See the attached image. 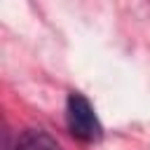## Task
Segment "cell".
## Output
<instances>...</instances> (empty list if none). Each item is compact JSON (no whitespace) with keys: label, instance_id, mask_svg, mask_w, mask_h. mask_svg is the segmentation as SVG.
Masks as SVG:
<instances>
[{"label":"cell","instance_id":"1","mask_svg":"<svg viewBox=\"0 0 150 150\" xmlns=\"http://www.w3.org/2000/svg\"><path fill=\"white\" fill-rule=\"evenodd\" d=\"M66 122L68 131L82 143H94L103 136V127L96 117L94 105L80 91H70L66 98Z\"/></svg>","mask_w":150,"mask_h":150},{"label":"cell","instance_id":"2","mask_svg":"<svg viewBox=\"0 0 150 150\" xmlns=\"http://www.w3.org/2000/svg\"><path fill=\"white\" fill-rule=\"evenodd\" d=\"M14 150H63V148H61L59 141H56L52 134H47L45 129H26V131L19 136Z\"/></svg>","mask_w":150,"mask_h":150}]
</instances>
